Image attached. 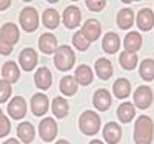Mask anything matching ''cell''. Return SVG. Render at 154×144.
<instances>
[{"mask_svg": "<svg viewBox=\"0 0 154 144\" xmlns=\"http://www.w3.org/2000/svg\"><path fill=\"white\" fill-rule=\"evenodd\" d=\"M136 23H137L139 30L149 31V30L154 27V12H152L149 8L140 9L139 14H137V19H136Z\"/></svg>", "mask_w": 154, "mask_h": 144, "instance_id": "12", "label": "cell"}, {"mask_svg": "<svg viewBox=\"0 0 154 144\" xmlns=\"http://www.w3.org/2000/svg\"><path fill=\"white\" fill-rule=\"evenodd\" d=\"M154 133V123L148 115H140L134 124L136 144H151Z\"/></svg>", "mask_w": 154, "mask_h": 144, "instance_id": "1", "label": "cell"}, {"mask_svg": "<svg viewBox=\"0 0 154 144\" xmlns=\"http://www.w3.org/2000/svg\"><path fill=\"white\" fill-rule=\"evenodd\" d=\"M74 62H75V54H74L72 48L68 47V45L59 47L57 51L54 53V64H56V67L62 71L71 70Z\"/></svg>", "mask_w": 154, "mask_h": 144, "instance_id": "2", "label": "cell"}, {"mask_svg": "<svg viewBox=\"0 0 154 144\" xmlns=\"http://www.w3.org/2000/svg\"><path fill=\"white\" fill-rule=\"evenodd\" d=\"M60 91L65 96H72L77 91V82L74 79V76H65L60 81Z\"/></svg>", "mask_w": 154, "mask_h": 144, "instance_id": "28", "label": "cell"}, {"mask_svg": "<svg viewBox=\"0 0 154 144\" xmlns=\"http://www.w3.org/2000/svg\"><path fill=\"white\" fill-rule=\"evenodd\" d=\"M19 19H20V27L26 33H32L38 27V14H37L35 8H32V6L23 8Z\"/></svg>", "mask_w": 154, "mask_h": 144, "instance_id": "4", "label": "cell"}, {"mask_svg": "<svg viewBox=\"0 0 154 144\" xmlns=\"http://www.w3.org/2000/svg\"><path fill=\"white\" fill-rule=\"evenodd\" d=\"M3 116V112H2V109H0V118H2Z\"/></svg>", "mask_w": 154, "mask_h": 144, "instance_id": "41", "label": "cell"}, {"mask_svg": "<svg viewBox=\"0 0 154 144\" xmlns=\"http://www.w3.org/2000/svg\"><path fill=\"white\" fill-rule=\"evenodd\" d=\"M120 65L125 70H134L137 65V54L136 53H128V51H123L119 57Z\"/></svg>", "mask_w": 154, "mask_h": 144, "instance_id": "31", "label": "cell"}, {"mask_svg": "<svg viewBox=\"0 0 154 144\" xmlns=\"http://www.w3.org/2000/svg\"><path fill=\"white\" fill-rule=\"evenodd\" d=\"M0 37H2L5 42H8L9 45L14 47L19 41V28L14 23H5L2 27V30H0Z\"/></svg>", "mask_w": 154, "mask_h": 144, "instance_id": "17", "label": "cell"}, {"mask_svg": "<svg viewBox=\"0 0 154 144\" xmlns=\"http://www.w3.org/2000/svg\"><path fill=\"white\" fill-rule=\"evenodd\" d=\"M49 109V101H48V96L43 95V93H35L32 98H31V110L35 116H42L48 112Z\"/></svg>", "mask_w": 154, "mask_h": 144, "instance_id": "11", "label": "cell"}, {"mask_svg": "<svg viewBox=\"0 0 154 144\" xmlns=\"http://www.w3.org/2000/svg\"><path fill=\"white\" fill-rule=\"evenodd\" d=\"M93 104L94 107L100 112H105L111 107V95L109 91L105 90V88H100L94 93V98H93Z\"/></svg>", "mask_w": 154, "mask_h": 144, "instance_id": "14", "label": "cell"}, {"mask_svg": "<svg viewBox=\"0 0 154 144\" xmlns=\"http://www.w3.org/2000/svg\"><path fill=\"white\" fill-rule=\"evenodd\" d=\"M116 22H117L119 28H122V30L131 28V27H133V23H134V12H133L130 8H123V9H120V11H119V14H117V19H116Z\"/></svg>", "mask_w": 154, "mask_h": 144, "instance_id": "24", "label": "cell"}, {"mask_svg": "<svg viewBox=\"0 0 154 144\" xmlns=\"http://www.w3.org/2000/svg\"><path fill=\"white\" fill-rule=\"evenodd\" d=\"M123 45H125V51H128V53H136L142 47V36L137 31L128 33L125 41H123Z\"/></svg>", "mask_w": 154, "mask_h": 144, "instance_id": "19", "label": "cell"}, {"mask_svg": "<svg viewBox=\"0 0 154 144\" xmlns=\"http://www.w3.org/2000/svg\"><path fill=\"white\" fill-rule=\"evenodd\" d=\"M134 102H136V107L139 109H148L152 102V91L149 87L146 85H140L136 91H134Z\"/></svg>", "mask_w": 154, "mask_h": 144, "instance_id": "6", "label": "cell"}, {"mask_svg": "<svg viewBox=\"0 0 154 144\" xmlns=\"http://www.w3.org/2000/svg\"><path fill=\"white\" fill-rule=\"evenodd\" d=\"M9 132H11V124H9V119H8L6 116H2V118H0V138L6 136Z\"/></svg>", "mask_w": 154, "mask_h": 144, "instance_id": "35", "label": "cell"}, {"mask_svg": "<svg viewBox=\"0 0 154 144\" xmlns=\"http://www.w3.org/2000/svg\"><path fill=\"white\" fill-rule=\"evenodd\" d=\"M38 133H40V138L46 142L53 141L57 136V124L53 118H43L38 124Z\"/></svg>", "mask_w": 154, "mask_h": 144, "instance_id": "5", "label": "cell"}, {"mask_svg": "<svg viewBox=\"0 0 154 144\" xmlns=\"http://www.w3.org/2000/svg\"><path fill=\"white\" fill-rule=\"evenodd\" d=\"M102 47H103L105 53H108V54L117 53L119 48H120V39H119V36L116 34V33H108V34H105L103 41H102Z\"/></svg>", "mask_w": 154, "mask_h": 144, "instance_id": "21", "label": "cell"}, {"mask_svg": "<svg viewBox=\"0 0 154 144\" xmlns=\"http://www.w3.org/2000/svg\"><path fill=\"white\" fill-rule=\"evenodd\" d=\"M80 19H82L80 9L77 6H74V5H69L65 9V12H63V25H65L66 28H69V30L79 27Z\"/></svg>", "mask_w": 154, "mask_h": 144, "instance_id": "10", "label": "cell"}, {"mask_svg": "<svg viewBox=\"0 0 154 144\" xmlns=\"http://www.w3.org/2000/svg\"><path fill=\"white\" fill-rule=\"evenodd\" d=\"M42 22L43 25L48 28V30H54L59 27V22H60V17H59V12L53 8H48L43 11V16H42Z\"/></svg>", "mask_w": 154, "mask_h": 144, "instance_id": "27", "label": "cell"}, {"mask_svg": "<svg viewBox=\"0 0 154 144\" xmlns=\"http://www.w3.org/2000/svg\"><path fill=\"white\" fill-rule=\"evenodd\" d=\"M74 79L80 85H89L93 82V70L88 65H79L74 73Z\"/></svg>", "mask_w": 154, "mask_h": 144, "instance_id": "23", "label": "cell"}, {"mask_svg": "<svg viewBox=\"0 0 154 144\" xmlns=\"http://www.w3.org/2000/svg\"><path fill=\"white\" fill-rule=\"evenodd\" d=\"M96 73H97V76L100 77V79H103V81L109 79V77L112 76V65H111V62L108 59H105V57L97 59V62H96Z\"/></svg>", "mask_w": 154, "mask_h": 144, "instance_id": "25", "label": "cell"}, {"mask_svg": "<svg viewBox=\"0 0 154 144\" xmlns=\"http://www.w3.org/2000/svg\"><path fill=\"white\" fill-rule=\"evenodd\" d=\"M103 138L108 144H116L119 142L120 138H122V129L119 124L116 123H108L105 127H103Z\"/></svg>", "mask_w": 154, "mask_h": 144, "instance_id": "16", "label": "cell"}, {"mask_svg": "<svg viewBox=\"0 0 154 144\" xmlns=\"http://www.w3.org/2000/svg\"><path fill=\"white\" fill-rule=\"evenodd\" d=\"M38 48L45 54H53L57 51V39L51 33H45L38 39Z\"/></svg>", "mask_w": 154, "mask_h": 144, "instance_id": "13", "label": "cell"}, {"mask_svg": "<svg viewBox=\"0 0 154 144\" xmlns=\"http://www.w3.org/2000/svg\"><path fill=\"white\" fill-rule=\"evenodd\" d=\"M112 90H114V96L117 99H125L131 93V82L128 79H125V77H119V79L114 82Z\"/></svg>", "mask_w": 154, "mask_h": 144, "instance_id": "20", "label": "cell"}, {"mask_svg": "<svg viewBox=\"0 0 154 144\" xmlns=\"http://www.w3.org/2000/svg\"><path fill=\"white\" fill-rule=\"evenodd\" d=\"M79 127L85 135H96L100 130V116L93 110L83 112L79 119Z\"/></svg>", "mask_w": 154, "mask_h": 144, "instance_id": "3", "label": "cell"}, {"mask_svg": "<svg viewBox=\"0 0 154 144\" xmlns=\"http://www.w3.org/2000/svg\"><path fill=\"white\" fill-rule=\"evenodd\" d=\"M68 110H69L68 101L65 98H60V96L54 98V101H53V113L57 118H65L68 115Z\"/></svg>", "mask_w": 154, "mask_h": 144, "instance_id": "29", "label": "cell"}, {"mask_svg": "<svg viewBox=\"0 0 154 144\" xmlns=\"http://www.w3.org/2000/svg\"><path fill=\"white\" fill-rule=\"evenodd\" d=\"M2 76H3V81H6V82H9V84L17 82L19 77H20V70H19V67H17V64L12 62V61L3 64Z\"/></svg>", "mask_w": 154, "mask_h": 144, "instance_id": "18", "label": "cell"}, {"mask_svg": "<svg viewBox=\"0 0 154 144\" xmlns=\"http://www.w3.org/2000/svg\"><path fill=\"white\" fill-rule=\"evenodd\" d=\"M34 82H35L37 88L48 90V88L51 87V84H53V76H51V71H49L46 67H40V68L35 71Z\"/></svg>", "mask_w": 154, "mask_h": 144, "instance_id": "15", "label": "cell"}, {"mask_svg": "<svg viewBox=\"0 0 154 144\" xmlns=\"http://www.w3.org/2000/svg\"><path fill=\"white\" fill-rule=\"evenodd\" d=\"M100 33H102V27L99 20L96 19H88L85 23H83V28H82V34L85 36V39L91 44L94 41H97V39L100 37Z\"/></svg>", "mask_w": 154, "mask_h": 144, "instance_id": "7", "label": "cell"}, {"mask_svg": "<svg viewBox=\"0 0 154 144\" xmlns=\"http://www.w3.org/2000/svg\"><path fill=\"white\" fill-rule=\"evenodd\" d=\"M11 96V84L0 79V102H6Z\"/></svg>", "mask_w": 154, "mask_h": 144, "instance_id": "33", "label": "cell"}, {"mask_svg": "<svg viewBox=\"0 0 154 144\" xmlns=\"http://www.w3.org/2000/svg\"><path fill=\"white\" fill-rule=\"evenodd\" d=\"M11 6V2H9V0H3V2H2V0H0V11H3V9H8Z\"/></svg>", "mask_w": 154, "mask_h": 144, "instance_id": "37", "label": "cell"}, {"mask_svg": "<svg viewBox=\"0 0 154 144\" xmlns=\"http://www.w3.org/2000/svg\"><path fill=\"white\" fill-rule=\"evenodd\" d=\"M85 3H86V8H88L89 11H94V12L102 11V9L106 6L105 0H86Z\"/></svg>", "mask_w": 154, "mask_h": 144, "instance_id": "34", "label": "cell"}, {"mask_svg": "<svg viewBox=\"0 0 154 144\" xmlns=\"http://www.w3.org/2000/svg\"><path fill=\"white\" fill-rule=\"evenodd\" d=\"M136 116V109L131 102H122L120 107L117 109V118L119 121L123 124H128L133 121V118Z\"/></svg>", "mask_w": 154, "mask_h": 144, "instance_id": "22", "label": "cell"}, {"mask_svg": "<svg viewBox=\"0 0 154 144\" xmlns=\"http://www.w3.org/2000/svg\"><path fill=\"white\" fill-rule=\"evenodd\" d=\"M8 113L11 115L12 119H22L26 115V102L22 96L12 98L11 102L8 104Z\"/></svg>", "mask_w": 154, "mask_h": 144, "instance_id": "8", "label": "cell"}, {"mask_svg": "<svg viewBox=\"0 0 154 144\" xmlns=\"http://www.w3.org/2000/svg\"><path fill=\"white\" fill-rule=\"evenodd\" d=\"M72 44H74V47L79 50V51H86L88 47H89V42L85 39V36L82 34V31H77L72 36Z\"/></svg>", "mask_w": 154, "mask_h": 144, "instance_id": "32", "label": "cell"}, {"mask_svg": "<svg viewBox=\"0 0 154 144\" xmlns=\"http://www.w3.org/2000/svg\"><path fill=\"white\" fill-rule=\"evenodd\" d=\"M139 73L145 81H152L154 79V61L152 59H143L140 64Z\"/></svg>", "mask_w": 154, "mask_h": 144, "instance_id": "30", "label": "cell"}, {"mask_svg": "<svg viewBox=\"0 0 154 144\" xmlns=\"http://www.w3.org/2000/svg\"><path fill=\"white\" fill-rule=\"evenodd\" d=\"M11 51H12V45H9L8 42H5L3 39L0 37V54L8 56V54H11Z\"/></svg>", "mask_w": 154, "mask_h": 144, "instance_id": "36", "label": "cell"}, {"mask_svg": "<svg viewBox=\"0 0 154 144\" xmlns=\"http://www.w3.org/2000/svg\"><path fill=\"white\" fill-rule=\"evenodd\" d=\"M89 144H103V142H102L100 139H93V141L89 142Z\"/></svg>", "mask_w": 154, "mask_h": 144, "instance_id": "40", "label": "cell"}, {"mask_svg": "<svg viewBox=\"0 0 154 144\" xmlns=\"http://www.w3.org/2000/svg\"><path fill=\"white\" fill-rule=\"evenodd\" d=\"M3 144H20V142H19V141H17L16 138H11V139H6V141H5Z\"/></svg>", "mask_w": 154, "mask_h": 144, "instance_id": "38", "label": "cell"}, {"mask_svg": "<svg viewBox=\"0 0 154 144\" xmlns=\"http://www.w3.org/2000/svg\"><path fill=\"white\" fill-rule=\"evenodd\" d=\"M56 144H69V142H68L66 139H59V141H57Z\"/></svg>", "mask_w": 154, "mask_h": 144, "instance_id": "39", "label": "cell"}, {"mask_svg": "<svg viewBox=\"0 0 154 144\" xmlns=\"http://www.w3.org/2000/svg\"><path fill=\"white\" fill-rule=\"evenodd\" d=\"M19 64L25 71H31L37 65V53L32 48H25L19 54Z\"/></svg>", "mask_w": 154, "mask_h": 144, "instance_id": "9", "label": "cell"}, {"mask_svg": "<svg viewBox=\"0 0 154 144\" xmlns=\"http://www.w3.org/2000/svg\"><path fill=\"white\" fill-rule=\"evenodd\" d=\"M34 135H35V132H34V127H32L31 123L25 121V123L19 124V127H17V136H19V139H22L23 142L29 144L34 139Z\"/></svg>", "mask_w": 154, "mask_h": 144, "instance_id": "26", "label": "cell"}]
</instances>
